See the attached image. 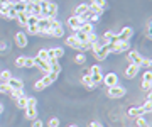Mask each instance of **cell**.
Instances as JSON below:
<instances>
[{"label":"cell","instance_id":"1","mask_svg":"<svg viewBox=\"0 0 152 127\" xmlns=\"http://www.w3.org/2000/svg\"><path fill=\"white\" fill-rule=\"evenodd\" d=\"M26 117H27L29 120H36V119H37V100L36 98H29L27 100Z\"/></svg>","mask_w":152,"mask_h":127},{"label":"cell","instance_id":"2","mask_svg":"<svg viewBox=\"0 0 152 127\" xmlns=\"http://www.w3.org/2000/svg\"><path fill=\"white\" fill-rule=\"evenodd\" d=\"M63 34H64V31H63V26H61L59 21H51V27H49L48 31V36L49 37H63Z\"/></svg>","mask_w":152,"mask_h":127},{"label":"cell","instance_id":"3","mask_svg":"<svg viewBox=\"0 0 152 127\" xmlns=\"http://www.w3.org/2000/svg\"><path fill=\"white\" fill-rule=\"evenodd\" d=\"M130 49V44H129V41H113V43H110V53H124V51H129Z\"/></svg>","mask_w":152,"mask_h":127},{"label":"cell","instance_id":"4","mask_svg":"<svg viewBox=\"0 0 152 127\" xmlns=\"http://www.w3.org/2000/svg\"><path fill=\"white\" fill-rule=\"evenodd\" d=\"M51 21L53 19H48V17H39L37 19V29H39V34H42V36H48V31L51 27Z\"/></svg>","mask_w":152,"mask_h":127},{"label":"cell","instance_id":"5","mask_svg":"<svg viewBox=\"0 0 152 127\" xmlns=\"http://www.w3.org/2000/svg\"><path fill=\"white\" fill-rule=\"evenodd\" d=\"M90 78H91L93 85H98V83H102V80H103V75H102V70H100V66H91L90 68Z\"/></svg>","mask_w":152,"mask_h":127},{"label":"cell","instance_id":"6","mask_svg":"<svg viewBox=\"0 0 152 127\" xmlns=\"http://www.w3.org/2000/svg\"><path fill=\"white\" fill-rule=\"evenodd\" d=\"M125 93H127V90H125L124 87H118V85H115V87H110L108 88V97L110 98H122Z\"/></svg>","mask_w":152,"mask_h":127},{"label":"cell","instance_id":"7","mask_svg":"<svg viewBox=\"0 0 152 127\" xmlns=\"http://www.w3.org/2000/svg\"><path fill=\"white\" fill-rule=\"evenodd\" d=\"M58 76H59V73L49 71V73H46V75H44V78H42V80H39V81L42 83V87L46 88V87H49V85H53V83L58 80Z\"/></svg>","mask_w":152,"mask_h":127},{"label":"cell","instance_id":"8","mask_svg":"<svg viewBox=\"0 0 152 127\" xmlns=\"http://www.w3.org/2000/svg\"><path fill=\"white\" fill-rule=\"evenodd\" d=\"M132 34H134L132 27H124L120 32L115 34V41H129L132 37Z\"/></svg>","mask_w":152,"mask_h":127},{"label":"cell","instance_id":"9","mask_svg":"<svg viewBox=\"0 0 152 127\" xmlns=\"http://www.w3.org/2000/svg\"><path fill=\"white\" fill-rule=\"evenodd\" d=\"M5 85L9 87V90H10V92H19V90H24V83H22V80H17V78H10Z\"/></svg>","mask_w":152,"mask_h":127},{"label":"cell","instance_id":"10","mask_svg":"<svg viewBox=\"0 0 152 127\" xmlns=\"http://www.w3.org/2000/svg\"><path fill=\"white\" fill-rule=\"evenodd\" d=\"M83 22H86L83 17H76V15H73V17H69L68 19V24H69V27L73 29V31H78V29L83 26Z\"/></svg>","mask_w":152,"mask_h":127},{"label":"cell","instance_id":"11","mask_svg":"<svg viewBox=\"0 0 152 127\" xmlns=\"http://www.w3.org/2000/svg\"><path fill=\"white\" fill-rule=\"evenodd\" d=\"M108 53H110V43H105V44L100 46V49L95 53V58H96V59H107Z\"/></svg>","mask_w":152,"mask_h":127},{"label":"cell","instance_id":"12","mask_svg":"<svg viewBox=\"0 0 152 127\" xmlns=\"http://www.w3.org/2000/svg\"><path fill=\"white\" fill-rule=\"evenodd\" d=\"M102 81L105 83V85H107V87H115V85H118V78H117V75H115V73H107V75H105L103 76V80H102Z\"/></svg>","mask_w":152,"mask_h":127},{"label":"cell","instance_id":"13","mask_svg":"<svg viewBox=\"0 0 152 127\" xmlns=\"http://www.w3.org/2000/svg\"><path fill=\"white\" fill-rule=\"evenodd\" d=\"M142 59H144V58H142L137 51H130V53H129V61H130V65H135V66L140 68L142 66Z\"/></svg>","mask_w":152,"mask_h":127},{"label":"cell","instance_id":"14","mask_svg":"<svg viewBox=\"0 0 152 127\" xmlns=\"http://www.w3.org/2000/svg\"><path fill=\"white\" fill-rule=\"evenodd\" d=\"M15 44L19 46V48H26V46H27V34L17 32L15 34Z\"/></svg>","mask_w":152,"mask_h":127},{"label":"cell","instance_id":"15","mask_svg":"<svg viewBox=\"0 0 152 127\" xmlns=\"http://www.w3.org/2000/svg\"><path fill=\"white\" fill-rule=\"evenodd\" d=\"M32 59H34V66H37L39 70H44V73H49V71H51V68H49L48 61L39 59L37 56H36V58H32Z\"/></svg>","mask_w":152,"mask_h":127},{"label":"cell","instance_id":"16","mask_svg":"<svg viewBox=\"0 0 152 127\" xmlns=\"http://www.w3.org/2000/svg\"><path fill=\"white\" fill-rule=\"evenodd\" d=\"M48 56L49 58H54V59H59L64 56V49L63 48H54V49H48Z\"/></svg>","mask_w":152,"mask_h":127},{"label":"cell","instance_id":"17","mask_svg":"<svg viewBox=\"0 0 152 127\" xmlns=\"http://www.w3.org/2000/svg\"><path fill=\"white\" fill-rule=\"evenodd\" d=\"M88 10H90V5H88V4H81V5H78L75 9V15L76 17H85L88 14Z\"/></svg>","mask_w":152,"mask_h":127},{"label":"cell","instance_id":"18","mask_svg":"<svg viewBox=\"0 0 152 127\" xmlns=\"http://www.w3.org/2000/svg\"><path fill=\"white\" fill-rule=\"evenodd\" d=\"M137 73H139V66H135V65H130V66L125 70V78L132 80V78L137 76Z\"/></svg>","mask_w":152,"mask_h":127},{"label":"cell","instance_id":"19","mask_svg":"<svg viewBox=\"0 0 152 127\" xmlns=\"http://www.w3.org/2000/svg\"><path fill=\"white\" fill-rule=\"evenodd\" d=\"M66 46H69V48H75V49L81 51V43L75 37V36H71V37L66 39Z\"/></svg>","mask_w":152,"mask_h":127},{"label":"cell","instance_id":"20","mask_svg":"<svg viewBox=\"0 0 152 127\" xmlns=\"http://www.w3.org/2000/svg\"><path fill=\"white\" fill-rule=\"evenodd\" d=\"M48 65H49V68H51V71H54V73H59L61 71L59 63H58V59H54V58H49Z\"/></svg>","mask_w":152,"mask_h":127},{"label":"cell","instance_id":"21","mask_svg":"<svg viewBox=\"0 0 152 127\" xmlns=\"http://www.w3.org/2000/svg\"><path fill=\"white\" fill-rule=\"evenodd\" d=\"M12 7L10 0H0V15H5V12Z\"/></svg>","mask_w":152,"mask_h":127},{"label":"cell","instance_id":"22","mask_svg":"<svg viewBox=\"0 0 152 127\" xmlns=\"http://www.w3.org/2000/svg\"><path fill=\"white\" fill-rule=\"evenodd\" d=\"M144 110H142V107H132L130 110H129V117L132 119H137V117H142Z\"/></svg>","mask_w":152,"mask_h":127},{"label":"cell","instance_id":"23","mask_svg":"<svg viewBox=\"0 0 152 127\" xmlns=\"http://www.w3.org/2000/svg\"><path fill=\"white\" fill-rule=\"evenodd\" d=\"M56 14H58V5H56V4H49V7H48V14H46V17H48V19H54Z\"/></svg>","mask_w":152,"mask_h":127},{"label":"cell","instance_id":"24","mask_svg":"<svg viewBox=\"0 0 152 127\" xmlns=\"http://www.w3.org/2000/svg\"><path fill=\"white\" fill-rule=\"evenodd\" d=\"M26 5H27V4H24V2H19V0H17L15 4L12 2V9H14L17 14H22V12H26Z\"/></svg>","mask_w":152,"mask_h":127},{"label":"cell","instance_id":"25","mask_svg":"<svg viewBox=\"0 0 152 127\" xmlns=\"http://www.w3.org/2000/svg\"><path fill=\"white\" fill-rule=\"evenodd\" d=\"M78 31H81V32L85 34H93V24L91 22H83V26Z\"/></svg>","mask_w":152,"mask_h":127},{"label":"cell","instance_id":"26","mask_svg":"<svg viewBox=\"0 0 152 127\" xmlns=\"http://www.w3.org/2000/svg\"><path fill=\"white\" fill-rule=\"evenodd\" d=\"M75 37L80 41V43H88V34L81 32V31H76L75 32Z\"/></svg>","mask_w":152,"mask_h":127},{"label":"cell","instance_id":"27","mask_svg":"<svg viewBox=\"0 0 152 127\" xmlns=\"http://www.w3.org/2000/svg\"><path fill=\"white\" fill-rule=\"evenodd\" d=\"M27 19H29V15L26 14V12L17 14V21H19V24H20V26H27Z\"/></svg>","mask_w":152,"mask_h":127},{"label":"cell","instance_id":"28","mask_svg":"<svg viewBox=\"0 0 152 127\" xmlns=\"http://www.w3.org/2000/svg\"><path fill=\"white\" fill-rule=\"evenodd\" d=\"M10 78H12V76H10V71H7V70H5V71H2V73H0V85L7 83Z\"/></svg>","mask_w":152,"mask_h":127},{"label":"cell","instance_id":"29","mask_svg":"<svg viewBox=\"0 0 152 127\" xmlns=\"http://www.w3.org/2000/svg\"><path fill=\"white\" fill-rule=\"evenodd\" d=\"M83 83H85V87H86L88 90H93V88H95V85H93L90 75H85V76H83Z\"/></svg>","mask_w":152,"mask_h":127},{"label":"cell","instance_id":"30","mask_svg":"<svg viewBox=\"0 0 152 127\" xmlns=\"http://www.w3.org/2000/svg\"><path fill=\"white\" fill-rule=\"evenodd\" d=\"M27 97H26V95H24V97H20V98H17V107H19V109H26V107H27Z\"/></svg>","mask_w":152,"mask_h":127},{"label":"cell","instance_id":"31","mask_svg":"<svg viewBox=\"0 0 152 127\" xmlns=\"http://www.w3.org/2000/svg\"><path fill=\"white\" fill-rule=\"evenodd\" d=\"M137 127H151V124L144 117H137Z\"/></svg>","mask_w":152,"mask_h":127},{"label":"cell","instance_id":"32","mask_svg":"<svg viewBox=\"0 0 152 127\" xmlns=\"http://www.w3.org/2000/svg\"><path fill=\"white\" fill-rule=\"evenodd\" d=\"M27 27V32H29V36H36V34H39V29H37V26H26ZM26 32V34H27Z\"/></svg>","mask_w":152,"mask_h":127},{"label":"cell","instance_id":"33","mask_svg":"<svg viewBox=\"0 0 152 127\" xmlns=\"http://www.w3.org/2000/svg\"><path fill=\"white\" fill-rule=\"evenodd\" d=\"M103 39L105 41H107V43H113L115 41V32H105V36H103Z\"/></svg>","mask_w":152,"mask_h":127},{"label":"cell","instance_id":"34","mask_svg":"<svg viewBox=\"0 0 152 127\" xmlns=\"http://www.w3.org/2000/svg\"><path fill=\"white\" fill-rule=\"evenodd\" d=\"M26 58H27V56H19V58L15 59V66H17V68H24V63H26Z\"/></svg>","mask_w":152,"mask_h":127},{"label":"cell","instance_id":"35","mask_svg":"<svg viewBox=\"0 0 152 127\" xmlns=\"http://www.w3.org/2000/svg\"><path fill=\"white\" fill-rule=\"evenodd\" d=\"M37 58H39V59H42V61H48V59H49L48 51H46V49H41V51L37 53Z\"/></svg>","mask_w":152,"mask_h":127},{"label":"cell","instance_id":"36","mask_svg":"<svg viewBox=\"0 0 152 127\" xmlns=\"http://www.w3.org/2000/svg\"><path fill=\"white\" fill-rule=\"evenodd\" d=\"M5 17H7V19H17V12L10 7V9H9V10L5 12Z\"/></svg>","mask_w":152,"mask_h":127},{"label":"cell","instance_id":"37","mask_svg":"<svg viewBox=\"0 0 152 127\" xmlns=\"http://www.w3.org/2000/svg\"><path fill=\"white\" fill-rule=\"evenodd\" d=\"M75 61L78 63V65H85V61H86V56L83 54V53H80V54L75 58Z\"/></svg>","mask_w":152,"mask_h":127},{"label":"cell","instance_id":"38","mask_svg":"<svg viewBox=\"0 0 152 127\" xmlns=\"http://www.w3.org/2000/svg\"><path fill=\"white\" fill-rule=\"evenodd\" d=\"M142 110H144V114H149V112L152 110V102L145 100V104H144V107H142Z\"/></svg>","mask_w":152,"mask_h":127},{"label":"cell","instance_id":"39","mask_svg":"<svg viewBox=\"0 0 152 127\" xmlns=\"http://www.w3.org/2000/svg\"><path fill=\"white\" fill-rule=\"evenodd\" d=\"M142 81H145V83H152V73L151 70H147L145 73H144V80Z\"/></svg>","mask_w":152,"mask_h":127},{"label":"cell","instance_id":"40","mask_svg":"<svg viewBox=\"0 0 152 127\" xmlns=\"http://www.w3.org/2000/svg\"><path fill=\"white\" fill-rule=\"evenodd\" d=\"M9 93L12 95V98L17 100V98H20V97H24V90H19V92H9Z\"/></svg>","mask_w":152,"mask_h":127},{"label":"cell","instance_id":"41","mask_svg":"<svg viewBox=\"0 0 152 127\" xmlns=\"http://www.w3.org/2000/svg\"><path fill=\"white\" fill-rule=\"evenodd\" d=\"M37 19H39V17L29 15V19H27V26H36V24H37Z\"/></svg>","mask_w":152,"mask_h":127},{"label":"cell","instance_id":"42","mask_svg":"<svg viewBox=\"0 0 152 127\" xmlns=\"http://www.w3.org/2000/svg\"><path fill=\"white\" fill-rule=\"evenodd\" d=\"M32 66H34V59H32V58H26L24 68H32Z\"/></svg>","mask_w":152,"mask_h":127},{"label":"cell","instance_id":"43","mask_svg":"<svg viewBox=\"0 0 152 127\" xmlns=\"http://www.w3.org/2000/svg\"><path fill=\"white\" fill-rule=\"evenodd\" d=\"M7 49H9V48H7V43L5 41H0V53H5Z\"/></svg>","mask_w":152,"mask_h":127},{"label":"cell","instance_id":"44","mask_svg":"<svg viewBox=\"0 0 152 127\" xmlns=\"http://www.w3.org/2000/svg\"><path fill=\"white\" fill-rule=\"evenodd\" d=\"M59 126V120H58V119H51V120H49V127H58Z\"/></svg>","mask_w":152,"mask_h":127},{"label":"cell","instance_id":"45","mask_svg":"<svg viewBox=\"0 0 152 127\" xmlns=\"http://www.w3.org/2000/svg\"><path fill=\"white\" fill-rule=\"evenodd\" d=\"M32 127H42V120H39V119L32 120Z\"/></svg>","mask_w":152,"mask_h":127},{"label":"cell","instance_id":"46","mask_svg":"<svg viewBox=\"0 0 152 127\" xmlns=\"http://www.w3.org/2000/svg\"><path fill=\"white\" fill-rule=\"evenodd\" d=\"M142 66L151 68V59H147V58H144V59H142Z\"/></svg>","mask_w":152,"mask_h":127},{"label":"cell","instance_id":"47","mask_svg":"<svg viewBox=\"0 0 152 127\" xmlns=\"http://www.w3.org/2000/svg\"><path fill=\"white\" fill-rule=\"evenodd\" d=\"M88 127H103V126H102V124H100V122L93 120V122H90V126H88Z\"/></svg>","mask_w":152,"mask_h":127},{"label":"cell","instance_id":"48","mask_svg":"<svg viewBox=\"0 0 152 127\" xmlns=\"http://www.w3.org/2000/svg\"><path fill=\"white\" fill-rule=\"evenodd\" d=\"M142 88L145 90V92H149V90H151V83H145V81H142Z\"/></svg>","mask_w":152,"mask_h":127},{"label":"cell","instance_id":"49","mask_svg":"<svg viewBox=\"0 0 152 127\" xmlns=\"http://www.w3.org/2000/svg\"><path fill=\"white\" fill-rule=\"evenodd\" d=\"M0 92L4 93V92H10V90H9V87H7L5 83H4V85H0Z\"/></svg>","mask_w":152,"mask_h":127},{"label":"cell","instance_id":"50","mask_svg":"<svg viewBox=\"0 0 152 127\" xmlns=\"http://www.w3.org/2000/svg\"><path fill=\"white\" fill-rule=\"evenodd\" d=\"M41 0H29V4H39Z\"/></svg>","mask_w":152,"mask_h":127},{"label":"cell","instance_id":"51","mask_svg":"<svg viewBox=\"0 0 152 127\" xmlns=\"http://www.w3.org/2000/svg\"><path fill=\"white\" fill-rule=\"evenodd\" d=\"M2 110H4V107H2V104H0V114H2Z\"/></svg>","mask_w":152,"mask_h":127},{"label":"cell","instance_id":"52","mask_svg":"<svg viewBox=\"0 0 152 127\" xmlns=\"http://www.w3.org/2000/svg\"><path fill=\"white\" fill-rule=\"evenodd\" d=\"M68 127H78V126H68Z\"/></svg>","mask_w":152,"mask_h":127}]
</instances>
